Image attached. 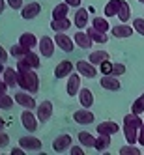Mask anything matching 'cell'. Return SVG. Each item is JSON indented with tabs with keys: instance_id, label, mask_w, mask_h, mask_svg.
Masks as SVG:
<instances>
[{
	"instance_id": "22",
	"label": "cell",
	"mask_w": 144,
	"mask_h": 155,
	"mask_svg": "<svg viewBox=\"0 0 144 155\" xmlns=\"http://www.w3.org/2000/svg\"><path fill=\"white\" fill-rule=\"evenodd\" d=\"M120 6H122V0H109V2L105 4V8H103V13H105V17H116L118 15V12H120Z\"/></svg>"
},
{
	"instance_id": "26",
	"label": "cell",
	"mask_w": 144,
	"mask_h": 155,
	"mask_svg": "<svg viewBox=\"0 0 144 155\" xmlns=\"http://www.w3.org/2000/svg\"><path fill=\"white\" fill-rule=\"evenodd\" d=\"M51 28L54 32H65V30L71 28V21L68 17H64V19H52L51 21Z\"/></svg>"
},
{
	"instance_id": "33",
	"label": "cell",
	"mask_w": 144,
	"mask_h": 155,
	"mask_svg": "<svg viewBox=\"0 0 144 155\" xmlns=\"http://www.w3.org/2000/svg\"><path fill=\"white\" fill-rule=\"evenodd\" d=\"M26 52H28V49H25L21 43H17V45H12V49H9V54H12L13 58H17V60H21Z\"/></svg>"
},
{
	"instance_id": "31",
	"label": "cell",
	"mask_w": 144,
	"mask_h": 155,
	"mask_svg": "<svg viewBox=\"0 0 144 155\" xmlns=\"http://www.w3.org/2000/svg\"><path fill=\"white\" fill-rule=\"evenodd\" d=\"M88 60H90L92 64H95V65H101L105 60H109V52H105V51H94Z\"/></svg>"
},
{
	"instance_id": "45",
	"label": "cell",
	"mask_w": 144,
	"mask_h": 155,
	"mask_svg": "<svg viewBox=\"0 0 144 155\" xmlns=\"http://www.w3.org/2000/svg\"><path fill=\"white\" fill-rule=\"evenodd\" d=\"M139 144L144 148V124H142V127H140V131H139Z\"/></svg>"
},
{
	"instance_id": "38",
	"label": "cell",
	"mask_w": 144,
	"mask_h": 155,
	"mask_svg": "<svg viewBox=\"0 0 144 155\" xmlns=\"http://www.w3.org/2000/svg\"><path fill=\"white\" fill-rule=\"evenodd\" d=\"M124 73H126V65H124V64H112V73H110V75L122 77Z\"/></svg>"
},
{
	"instance_id": "20",
	"label": "cell",
	"mask_w": 144,
	"mask_h": 155,
	"mask_svg": "<svg viewBox=\"0 0 144 155\" xmlns=\"http://www.w3.org/2000/svg\"><path fill=\"white\" fill-rule=\"evenodd\" d=\"M73 25H75L77 28H86V26H88V9L77 8L75 17H73Z\"/></svg>"
},
{
	"instance_id": "43",
	"label": "cell",
	"mask_w": 144,
	"mask_h": 155,
	"mask_svg": "<svg viewBox=\"0 0 144 155\" xmlns=\"http://www.w3.org/2000/svg\"><path fill=\"white\" fill-rule=\"evenodd\" d=\"M6 60H8V51H6L2 45H0V62L6 64Z\"/></svg>"
},
{
	"instance_id": "7",
	"label": "cell",
	"mask_w": 144,
	"mask_h": 155,
	"mask_svg": "<svg viewBox=\"0 0 144 155\" xmlns=\"http://www.w3.org/2000/svg\"><path fill=\"white\" fill-rule=\"evenodd\" d=\"M77 71H79L82 77H86V79H95V75H97V69H95V64H92L90 60H81V62H77Z\"/></svg>"
},
{
	"instance_id": "42",
	"label": "cell",
	"mask_w": 144,
	"mask_h": 155,
	"mask_svg": "<svg viewBox=\"0 0 144 155\" xmlns=\"http://www.w3.org/2000/svg\"><path fill=\"white\" fill-rule=\"evenodd\" d=\"M69 153H71V155H84V150H82L81 146H71V148H69Z\"/></svg>"
},
{
	"instance_id": "14",
	"label": "cell",
	"mask_w": 144,
	"mask_h": 155,
	"mask_svg": "<svg viewBox=\"0 0 144 155\" xmlns=\"http://www.w3.org/2000/svg\"><path fill=\"white\" fill-rule=\"evenodd\" d=\"M19 146L25 148L26 151H39L41 150V140L36 137H21L19 138Z\"/></svg>"
},
{
	"instance_id": "30",
	"label": "cell",
	"mask_w": 144,
	"mask_h": 155,
	"mask_svg": "<svg viewBox=\"0 0 144 155\" xmlns=\"http://www.w3.org/2000/svg\"><path fill=\"white\" fill-rule=\"evenodd\" d=\"M92 26H95L97 30H101V32H109L110 28H112L109 25V17H94L92 19Z\"/></svg>"
},
{
	"instance_id": "3",
	"label": "cell",
	"mask_w": 144,
	"mask_h": 155,
	"mask_svg": "<svg viewBox=\"0 0 144 155\" xmlns=\"http://www.w3.org/2000/svg\"><path fill=\"white\" fill-rule=\"evenodd\" d=\"M39 56L36 52H32V51H28L26 54L21 60H17V69H25V68H32V69H38L39 68Z\"/></svg>"
},
{
	"instance_id": "5",
	"label": "cell",
	"mask_w": 144,
	"mask_h": 155,
	"mask_svg": "<svg viewBox=\"0 0 144 155\" xmlns=\"http://www.w3.org/2000/svg\"><path fill=\"white\" fill-rule=\"evenodd\" d=\"M38 47H39V54H41L43 58H51L52 54H54V47H56V41H54L52 38H49V36H43V38H39Z\"/></svg>"
},
{
	"instance_id": "2",
	"label": "cell",
	"mask_w": 144,
	"mask_h": 155,
	"mask_svg": "<svg viewBox=\"0 0 144 155\" xmlns=\"http://www.w3.org/2000/svg\"><path fill=\"white\" fill-rule=\"evenodd\" d=\"M19 71V86L23 88L25 92L36 94L39 90V79L38 75L34 73L32 68H25V69H17Z\"/></svg>"
},
{
	"instance_id": "15",
	"label": "cell",
	"mask_w": 144,
	"mask_h": 155,
	"mask_svg": "<svg viewBox=\"0 0 144 155\" xmlns=\"http://www.w3.org/2000/svg\"><path fill=\"white\" fill-rule=\"evenodd\" d=\"M99 84H101V88H105V90H109V92H118L122 88L118 77H114V75H103L101 81H99Z\"/></svg>"
},
{
	"instance_id": "35",
	"label": "cell",
	"mask_w": 144,
	"mask_h": 155,
	"mask_svg": "<svg viewBox=\"0 0 144 155\" xmlns=\"http://www.w3.org/2000/svg\"><path fill=\"white\" fill-rule=\"evenodd\" d=\"M118 153H120V155H140L142 151H140L139 148H135V144H127V146L120 148Z\"/></svg>"
},
{
	"instance_id": "23",
	"label": "cell",
	"mask_w": 144,
	"mask_h": 155,
	"mask_svg": "<svg viewBox=\"0 0 144 155\" xmlns=\"http://www.w3.org/2000/svg\"><path fill=\"white\" fill-rule=\"evenodd\" d=\"M110 137L112 135H105V133H99L97 138H95V151H107V148H110Z\"/></svg>"
},
{
	"instance_id": "19",
	"label": "cell",
	"mask_w": 144,
	"mask_h": 155,
	"mask_svg": "<svg viewBox=\"0 0 144 155\" xmlns=\"http://www.w3.org/2000/svg\"><path fill=\"white\" fill-rule=\"evenodd\" d=\"M19 43L23 45L25 49H28V51H32L34 47H38V43H39V39L32 34V32H25V34H21V38H19Z\"/></svg>"
},
{
	"instance_id": "13",
	"label": "cell",
	"mask_w": 144,
	"mask_h": 155,
	"mask_svg": "<svg viewBox=\"0 0 144 155\" xmlns=\"http://www.w3.org/2000/svg\"><path fill=\"white\" fill-rule=\"evenodd\" d=\"M73 120L77 121V124H81V125H90V124H94L95 116H94L88 108L82 107L81 110H75V112H73Z\"/></svg>"
},
{
	"instance_id": "12",
	"label": "cell",
	"mask_w": 144,
	"mask_h": 155,
	"mask_svg": "<svg viewBox=\"0 0 144 155\" xmlns=\"http://www.w3.org/2000/svg\"><path fill=\"white\" fill-rule=\"evenodd\" d=\"M39 13H41V6L38 2H28L26 6H23V9H21V17H23L25 21L36 19Z\"/></svg>"
},
{
	"instance_id": "17",
	"label": "cell",
	"mask_w": 144,
	"mask_h": 155,
	"mask_svg": "<svg viewBox=\"0 0 144 155\" xmlns=\"http://www.w3.org/2000/svg\"><path fill=\"white\" fill-rule=\"evenodd\" d=\"M2 81H4L9 88L19 86V71H17V68H15V69H13V68H6L4 73H2Z\"/></svg>"
},
{
	"instance_id": "36",
	"label": "cell",
	"mask_w": 144,
	"mask_h": 155,
	"mask_svg": "<svg viewBox=\"0 0 144 155\" xmlns=\"http://www.w3.org/2000/svg\"><path fill=\"white\" fill-rule=\"evenodd\" d=\"M13 99L15 97H9L8 94H2V95H0V108H2V110H9L13 107Z\"/></svg>"
},
{
	"instance_id": "9",
	"label": "cell",
	"mask_w": 144,
	"mask_h": 155,
	"mask_svg": "<svg viewBox=\"0 0 144 155\" xmlns=\"http://www.w3.org/2000/svg\"><path fill=\"white\" fill-rule=\"evenodd\" d=\"M71 146H73L71 137H69V135H60V137L54 138V142H52V151H54V153H62V151H65V150H69Z\"/></svg>"
},
{
	"instance_id": "29",
	"label": "cell",
	"mask_w": 144,
	"mask_h": 155,
	"mask_svg": "<svg viewBox=\"0 0 144 155\" xmlns=\"http://www.w3.org/2000/svg\"><path fill=\"white\" fill-rule=\"evenodd\" d=\"M69 4L68 2H62V4H58V6H54V9H52V19H64V17H68V13H69Z\"/></svg>"
},
{
	"instance_id": "11",
	"label": "cell",
	"mask_w": 144,
	"mask_h": 155,
	"mask_svg": "<svg viewBox=\"0 0 144 155\" xmlns=\"http://www.w3.org/2000/svg\"><path fill=\"white\" fill-rule=\"evenodd\" d=\"M65 90H68V95H79L81 92V73H71L68 77V86H65Z\"/></svg>"
},
{
	"instance_id": "37",
	"label": "cell",
	"mask_w": 144,
	"mask_h": 155,
	"mask_svg": "<svg viewBox=\"0 0 144 155\" xmlns=\"http://www.w3.org/2000/svg\"><path fill=\"white\" fill-rule=\"evenodd\" d=\"M133 28H135V32L137 34H140V36H144V19H135L133 21Z\"/></svg>"
},
{
	"instance_id": "6",
	"label": "cell",
	"mask_w": 144,
	"mask_h": 155,
	"mask_svg": "<svg viewBox=\"0 0 144 155\" xmlns=\"http://www.w3.org/2000/svg\"><path fill=\"white\" fill-rule=\"evenodd\" d=\"M38 116L32 114V110L30 108H25L23 110V114H21V124H23V127L28 131V133H36L38 129Z\"/></svg>"
},
{
	"instance_id": "50",
	"label": "cell",
	"mask_w": 144,
	"mask_h": 155,
	"mask_svg": "<svg viewBox=\"0 0 144 155\" xmlns=\"http://www.w3.org/2000/svg\"><path fill=\"white\" fill-rule=\"evenodd\" d=\"M139 2H140V4H144V0H139Z\"/></svg>"
},
{
	"instance_id": "21",
	"label": "cell",
	"mask_w": 144,
	"mask_h": 155,
	"mask_svg": "<svg viewBox=\"0 0 144 155\" xmlns=\"http://www.w3.org/2000/svg\"><path fill=\"white\" fill-rule=\"evenodd\" d=\"M73 39H75V43L79 45L81 49H90L92 45H94V41H92V38L88 36V32H75V36H73Z\"/></svg>"
},
{
	"instance_id": "34",
	"label": "cell",
	"mask_w": 144,
	"mask_h": 155,
	"mask_svg": "<svg viewBox=\"0 0 144 155\" xmlns=\"http://www.w3.org/2000/svg\"><path fill=\"white\" fill-rule=\"evenodd\" d=\"M131 112L135 114H144V94L140 97H137L135 101L131 103Z\"/></svg>"
},
{
	"instance_id": "4",
	"label": "cell",
	"mask_w": 144,
	"mask_h": 155,
	"mask_svg": "<svg viewBox=\"0 0 144 155\" xmlns=\"http://www.w3.org/2000/svg\"><path fill=\"white\" fill-rule=\"evenodd\" d=\"M34 94H30V92H17L13 97H15V103L17 105H21L23 108H30V110H34V108H38V103H36V99L32 97Z\"/></svg>"
},
{
	"instance_id": "1",
	"label": "cell",
	"mask_w": 144,
	"mask_h": 155,
	"mask_svg": "<svg viewBox=\"0 0 144 155\" xmlns=\"http://www.w3.org/2000/svg\"><path fill=\"white\" fill-rule=\"evenodd\" d=\"M140 114L131 112L124 118V137L127 144H137L139 142V131L144 124V118H139Z\"/></svg>"
},
{
	"instance_id": "48",
	"label": "cell",
	"mask_w": 144,
	"mask_h": 155,
	"mask_svg": "<svg viewBox=\"0 0 144 155\" xmlns=\"http://www.w3.org/2000/svg\"><path fill=\"white\" fill-rule=\"evenodd\" d=\"M6 6H8V0H0V15L4 13V9H6Z\"/></svg>"
},
{
	"instance_id": "41",
	"label": "cell",
	"mask_w": 144,
	"mask_h": 155,
	"mask_svg": "<svg viewBox=\"0 0 144 155\" xmlns=\"http://www.w3.org/2000/svg\"><path fill=\"white\" fill-rule=\"evenodd\" d=\"M8 144H9V137L6 135V133L0 131V148H6Z\"/></svg>"
},
{
	"instance_id": "10",
	"label": "cell",
	"mask_w": 144,
	"mask_h": 155,
	"mask_svg": "<svg viewBox=\"0 0 144 155\" xmlns=\"http://www.w3.org/2000/svg\"><path fill=\"white\" fill-rule=\"evenodd\" d=\"M54 41H56L58 49H62L64 52H71L75 49V39H71L69 36H65L64 32H56V36H54Z\"/></svg>"
},
{
	"instance_id": "28",
	"label": "cell",
	"mask_w": 144,
	"mask_h": 155,
	"mask_svg": "<svg viewBox=\"0 0 144 155\" xmlns=\"http://www.w3.org/2000/svg\"><path fill=\"white\" fill-rule=\"evenodd\" d=\"M95 138L97 137H94L92 133H88V131H81L79 133V142H81V146H84V148H94L95 146Z\"/></svg>"
},
{
	"instance_id": "49",
	"label": "cell",
	"mask_w": 144,
	"mask_h": 155,
	"mask_svg": "<svg viewBox=\"0 0 144 155\" xmlns=\"http://www.w3.org/2000/svg\"><path fill=\"white\" fill-rule=\"evenodd\" d=\"M4 125H6V124H4V120H2V118H0V131H2V129H4Z\"/></svg>"
},
{
	"instance_id": "32",
	"label": "cell",
	"mask_w": 144,
	"mask_h": 155,
	"mask_svg": "<svg viewBox=\"0 0 144 155\" xmlns=\"http://www.w3.org/2000/svg\"><path fill=\"white\" fill-rule=\"evenodd\" d=\"M118 19L122 21V23H127V21L131 19V8H129V4L126 2V0H122L120 12H118Z\"/></svg>"
},
{
	"instance_id": "24",
	"label": "cell",
	"mask_w": 144,
	"mask_h": 155,
	"mask_svg": "<svg viewBox=\"0 0 144 155\" xmlns=\"http://www.w3.org/2000/svg\"><path fill=\"white\" fill-rule=\"evenodd\" d=\"M88 32V36L92 38L94 43H107L109 41V36H107V32H101V30H97L95 26H90V28H86Z\"/></svg>"
},
{
	"instance_id": "46",
	"label": "cell",
	"mask_w": 144,
	"mask_h": 155,
	"mask_svg": "<svg viewBox=\"0 0 144 155\" xmlns=\"http://www.w3.org/2000/svg\"><path fill=\"white\" fill-rule=\"evenodd\" d=\"M64 2H68L71 8H81V0H64Z\"/></svg>"
},
{
	"instance_id": "8",
	"label": "cell",
	"mask_w": 144,
	"mask_h": 155,
	"mask_svg": "<svg viewBox=\"0 0 144 155\" xmlns=\"http://www.w3.org/2000/svg\"><path fill=\"white\" fill-rule=\"evenodd\" d=\"M36 116L41 124H47L52 116V103L51 101H43V103H38V108H36Z\"/></svg>"
},
{
	"instance_id": "18",
	"label": "cell",
	"mask_w": 144,
	"mask_h": 155,
	"mask_svg": "<svg viewBox=\"0 0 144 155\" xmlns=\"http://www.w3.org/2000/svg\"><path fill=\"white\" fill-rule=\"evenodd\" d=\"M133 30H135V28L129 26V25H126V23L116 25V26L110 28L112 36H114V38H118V39H122V38H131V36H133Z\"/></svg>"
},
{
	"instance_id": "39",
	"label": "cell",
	"mask_w": 144,
	"mask_h": 155,
	"mask_svg": "<svg viewBox=\"0 0 144 155\" xmlns=\"http://www.w3.org/2000/svg\"><path fill=\"white\" fill-rule=\"evenodd\" d=\"M8 6L12 9H23V0H8Z\"/></svg>"
},
{
	"instance_id": "27",
	"label": "cell",
	"mask_w": 144,
	"mask_h": 155,
	"mask_svg": "<svg viewBox=\"0 0 144 155\" xmlns=\"http://www.w3.org/2000/svg\"><path fill=\"white\" fill-rule=\"evenodd\" d=\"M120 131V125L114 121H103V124L97 125V133H105V135H116Z\"/></svg>"
},
{
	"instance_id": "25",
	"label": "cell",
	"mask_w": 144,
	"mask_h": 155,
	"mask_svg": "<svg viewBox=\"0 0 144 155\" xmlns=\"http://www.w3.org/2000/svg\"><path fill=\"white\" fill-rule=\"evenodd\" d=\"M79 103L84 108H90L94 105V94L88 90V88H81V92H79Z\"/></svg>"
},
{
	"instance_id": "40",
	"label": "cell",
	"mask_w": 144,
	"mask_h": 155,
	"mask_svg": "<svg viewBox=\"0 0 144 155\" xmlns=\"http://www.w3.org/2000/svg\"><path fill=\"white\" fill-rule=\"evenodd\" d=\"M101 73H105V75H110V73H112V64H110L109 60H105V62L101 64Z\"/></svg>"
},
{
	"instance_id": "47",
	"label": "cell",
	"mask_w": 144,
	"mask_h": 155,
	"mask_svg": "<svg viewBox=\"0 0 144 155\" xmlns=\"http://www.w3.org/2000/svg\"><path fill=\"white\" fill-rule=\"evenodd\" d=\"M8 88H9V86H8L4 81H0V95H2V94H6V92H8Z\"/></svg>"
},
{
	"instance_id": "51",
	"label": "cell",
	"mask_w": 144,
	"mask_h": 155,
	"mask_svg": "<svg viewBox=\"0 0 144 155\" xmlns=\"http://www.w3.org/2000/svg\"><path fill=\"white\" fill-rule=\"evenodd\" d=\"M0 75H2V73H0Z\"/></svg>"
},
{
	"instance_id": "44",
	"label": "cell",
	"mask_w": 144,
	"mask_h": 155,
	"mask_svg": "<svg viewBox=\"0 0 144 155\" xmlns=\"http://www.w3.org/2000/svg\"><path fill=\"white\" fill-rule=\"evenodd\" d=\"M9 153H12V155H25V153H26V150L19 146V148H13V150L9 151Z\"/></svg>"
},
{
	"instance_id": "16",
	"label": "cell",
	"mask_w": 144,
	"mask_h": 155,
	"mask_svg": "<svg viewBox=\"0 0 144 155\" xmlns=\"http://www.w3.org/2000/svg\"><path fill=\"white\" fill-rule=\"evenodd\" d=\"M73 73V64L69 60H62L56 68H54V77L56 79H65V77H69Z\"/></svg>"
}]
</instances>
